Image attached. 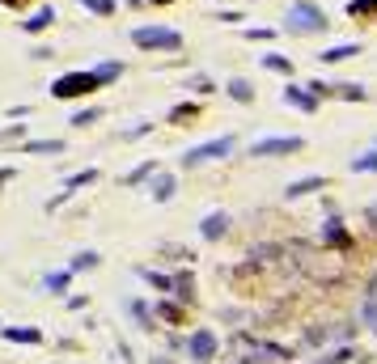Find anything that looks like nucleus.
Segmentation results:
<instances>
[{"label":"nucleus","instance_id":"obj_5","mask_svg":"<svg viewBox=\"0 0 377 364\" xmlns=\"http://www.w3.org/2000/svg\"><path fill=\"white\" fill-rule=\"evenodd\" d=\"M306 140L301 136H263L250 144V157H284V153H301Z\"/></svg>","mask_w":377,"mask_h":364},{"label":"nucleus","instance_id":"obj_39","mask_svg":"<svg viewBox=\"0 0 377 364\" xmlns=\"http://www.w3.org/2000/svg\"><path fill=\"white\" fill-rule=\"evenodd\" d=\"M365 221H369V225H373V229H377V204H373V208H369V212H365Z\"/></svg>","mask_w":377,"mask_h":364},{"label":"nucleus","instance_id":"obj_38","mask_svg":"<svg viewBox=\"0 0 377 364\" xmlns=\"http://www.w3.org/2000/svg\"><path fill=\"white\" fill-rule=\"evenodd\" d=\"M238 364H276V360H263V356H242Z\"/></svg>","mask_w":377,"mask_h":364},{"label":"nucleus","instance_id":"obj_13","mask_svg":"<svg viewBox=\"0 0 377 364\" xmlns=\"http://www.w3.org/2000/svg\"><path fill=\"white\" fill-rule=\"evenodd\" d=\"M352 55H361V47H356V42H340V47H327L318 59H323V64H344V59H352Z\"/></svg>","mask_w":377,"mask_h":364},{"label":"nucleus","instance_id":"obj_18","mask_svg":"<svg viewBox=\"0 0 377 364\" xmlns=\"http://www.w3.org/2000/svg\"><path fill=\"white\" fill-rule=\"evenodd\" d=\"M255 348H259V356H272L276 364L293 360V352H289V348H280V344H272V339H263V344H255Z\"/></svg>","mask_w":377,"mask_h":364},{"label":"nucleus","instance_id":"obj_21","mask_svg":"<svg viewBox=\"0 0 377 364\" xmlns=\"http://www.w3.org/2000/svg\"><path fill=\"white\" fill-rule=\"evenodd\" d=\"M229 93H233L242 106H250V102H255V89H250V81H242V76H238V81H229Z\"/></svg>","mask_w":377,"mask_h":364},{"label":"nucleus","instance_id":"obj_7","mask_svg":"<svg viewBox=\"0 0 377 364\" xmlns=\"http://www.w3.org/2000/svg\"><path fill=\"white\" fill-rule=\"evenodd\" d=\"M229 233V212H208L204 221H199V237L204 242H221Z\"/></svg>","mask_w":377,"mask_h":364},{"label":"nucleus","instance_id":"obj_40","mask_svg":"<svg viewBox=\"0 0 377 364\" xmlns=\"http://www.w3.org/2000/svg\"><path fill=\"white\" fill-rule=\"evenodd\" d=\"M0 4H8V8H21V4H25V0H0Z\"/></svg>","mask_w":377,"mask_h":364},{"label":"nucleus","instance_id":"obj_15","mask_svg":"<svg viewBox=\"0 0 377 364\" xmlns=\"http://www.w3.org/2000/svg\"><path fill=\"white\" fill-rule=\"evenodd\" d=\"M68 284H72V267H64V271H51V276L42 280V288H47V293H55V297H64V293H68Z\"/></svg>","mask_w":377,"mask_h":364},{"label":"nucleus","instance_id":"obj_35","mask_svg":"<svg viewBox=\"0 0 377 364\" xmlns=\"http://www.w3.org/2000/svg\"><path fill=\"white\" fill-rule=\"evenodd\" d=\"M191 89H195V93H212V81H208V76H191Z\"/></svg>","mask_w":377,"mask_h":364},{"label":"nucleus","instance_id":"obj_6","mask_svg":"<svg viewBox=\"0 0 377 364\" xmlns=\"http://www.w3.org/2000/svg\"><path fill=\"white\" fill-rule=\"evenodd\" d=\"M216 352H221V344H216V335H212L208 327H199V331L187 335V356H191L195 364H212Z\"/></svg>","mask_w":377,"mask_h":364},{"label":"nucleus","instance_id":"obj_10","mask_svg":"<svg viewBox=\"0 0 377 364\" xmlns=\"http://www.w3.org/2000/svg\"><path fill=\"white\" fill-rule=\"evenodd\" d=\"M284 102L289 106H301V110H318V93H306L301 85H289L284 89Z\"/></svg>","mask_w":377,"mask_h":364},{"label":"nucleus","instance_id":"obj_37","mask_svg":"<svg viewBox=\"0 0 377 364\" xmlns=\"http://www.w3.org/2000/svg\"><path fill=\"white\" fill-rule=\"evenodd\" d=\"M365 293H369L365 301H377V271H373V280H369V288H365Z\"/></svg>","mask_w":377,"mask_h":364},{"label":"nucleus","instance_id":"obj_30","mask_svg":"<svg viewBox=\"0 0 377 364\" xmlns=\"http://www.w3.org/2000/svg\"><path fill=\"white\" fill-rule=\"evenodd\" d=\"M157 318H166V322H174V327H178V322H182V310H178V305H170V301H161Z\"/></svg>","mask_w":377,"mask_h":364},{"label":"nucleus","instance_id":"obj_25","mask_svg":"<svg viewBox=\"0 0 377 364\" xmlns=\"http://www.w3.org/2000/svg\"><path fill=\"white\" fill-rule=\"evenodd\" d=\"M140 276H144L153 288H161V293H174V276H161V271H144V267H140Z\"/></svg>","mask_w":377,"mask_h":364},{"label":"nucleus","instance_id":"obj_29","mask_svg":"<svg viewBox=\"0 0 377 364\" xmlns=\"http://www.w3.org/2000/svg\"><path fill=\"white\" fill-rule=\"evenodd\" d=\"M195 115H199V106L187 102V106H174V110H170V123H187V119H195Z\"/></svg>","mask_w":377,"mask_h":364},{"label":"nucleus","instance_id":"obj_32","mask_svg":"<svg viewBox=\"0 0 377 364\" xmlns=\"http://www.w3.org/2000/svg\"><path fill=\"white\" fill-rule=\"evenodd\" d=\"M276 254H280L276 246H255V250H250V259H255V263H272Z\"/></svg>","mask_w":377,"mask_h":364},{"label":"nucleus","instance_id":"obj_22","mask_svg":"<svg viewBox=\"0 0 377 364\" xmlns=\"http://www.w3.org/2000/svg\"><path fill=\"white\" fill-rule=\"evenodd\" d=\"M25 153H64V140H25Z\"/></svg>","mask_w":377,"mask_h":364},{"label":"nucleus","instance_id":"obj_4","mask_svg":"<svg viewBox=\"0 0 377 364\" xmlns=\"http://www.w3.org/2000/svg\"><path fill=\"white\" fill-rule=\"evenodd\" d=\"M233 148H238V140H233V136H216V140H204V144L187 148V153H182V165H187V170H195V165H204V161L233 157Z\"/></svg>","mask_w":377,"mask_h":364},{"label":"nucleus","instance_id":"obj_26","mask_svg":"<svg viewBox=\"0 0 377 364\" xmlns=\"http://www.w3.org/2000/svg\"><path fill=\"white\" fill-rule=\"evenodd\" d=\"M149 178H153V161L140 165V170H132V174H123V187H140V182H149Z\"/></svg>","mask_w":377,"mask_h":364},{"label":"nucleus","instance_id":"obj_23","mask_svg":"<svg viewBox=\"0 0 377 364\" xmlns=\"http://www.w3.org/2000/svg\"><path fill=\"white\" fill-rule=\"evenodd\" d=\"M98 263H102V254H98V250H81V254L72 259V271H93Z\"/></svg>","mask_w":377,"mask_h":364},{"label":"nucleus","instance_id":"obj_31","mask_svg":"<svg viewBox=\"0 0 377 364\" xmlns=\"http://www.w3.org/2000/svg\"><path fill=\"white\" fill-rule=\"evenodd\" d=\"M352 360V348H335V352H327L318 364H348Z\"/></svg>","mask_w":377,"mask_h":364},{"label":"nucleus","instance_id":"obj_1","mask_svg":"<svg viewBox=\"0 0 377 364\" xmlns=\"http://www.w3.org/2000/svg\"><path fill=\"white\" fill-rule=\"evenodd\" d=\"M119 72H123V64H102V68H85V72H64V76H55V81H51V98H59V102L85 98V93H93V89L110 85Z\"/></svg>","mask_w":377,"mask_h":364},{"label":"nucleus","instance_id":"obj_28","mask_svg":"<svg viewBox=\"0 0 377 364\" xmlns=\"http://www.w3.org/2000/svg\"><path fill=\"white\" fill-rule=\"evenodd\" d=\"M348 13H352V17H365V13L377 17V0H352V4H348Z\"/></svg>","mask_w":377,"mask_h":364},{"label":"nucleus","instance_id":"obj_14","mask_svg":"<svg viewBox=\"0 0 377 364\" xmlns=\"http://www.w3.org/2000/svg\"><path fill=\"white\" fill-rule=\"evenodd\" d=\"M174 191H178V182H174V174H153V199H157V204H166V199H174Z\"/></svg>","mask_w":377,"mask_h":364},{"label":"nucleus","instance_id":"obj_24","mask_svg":"<svg viewBox=\"0 0 377 364\" xmlns=\"http://www.w3.org/2000/svg\"><path fill=\"white\" fill-rule=\"evenodd\" d=\"M352 170H356V174H377V148L361 153V157H352Z\"/></svg>","mask_w":377,"mask_h":364},{"label":"nucleus","instance_id":"obj_41","mask_svg":"<svg viewBox=\"0 0 377 364\" xmlns=\"http://www.w3.org/2000/svg\"><path fill=\"white\" fill-rule=\"evenodd\" d=\"M153 364H174V360H166V356H157V360H153Z\"/></svg>","mask_w":377,"mask_h":364},{"label":"nucleus","instance_id":"obj_42","mask_svg":"<svg viewBox=\"0 0 377 364\" xmlns=\"http://www.w3.org/2000/svg\"><path fill=\"white\" fill-rule=\"evenodd\" d=\"M127 4H144V0H127Z\"/></svg>","mask_w":377,"mask_h":364},{"label":"nucleus","instance_id":"obj_43","mask_svg":"<svg viewBox=\"0 0 377 364\" xmlns=\"http://www.w3.org/2000/svg\"><path fill=\"white\" fill-rule=\"evenodd\" d=\"M373 331H377V322H373Z\"/></svg>","mask_w":377,"mask_h":364},{"label":"nucleus","instance_id":"obj_16","mask_svg":"<svg viewBox=\"0 0 377 364\" xmlns=\"http://www.w3.org/2000/svg\"><path fill=\"white\" fill-rule=\"evenodd\" d=\"M174 297H178L182 305L195 301V280H191V271H178V276H174Z\"/></svg>","mask_w":377,"mask_h":364},{"label":"nucleus","instance_id":"obj_9","mask_svg":"<svg viewBox=\"0 0 377 364\" xmlns=\"http://www.w3.org/2000/svg\"><path fill=\"white\" fill-rule=\"evenodd\" d=\"M0 339L4 344H42V331L38 327H4Z\"/></svg>","mask_w":377,"mask_h":364},{"label":"nucleus","instance_id":"obj_17","mask_svg":"<svg viewBox=\"0 0 377 364\" xmlns=\"http://www.w3.org/2000/svg\"><path fill=\"white\" fill-rule=\"evenodd\" d=\"M127 314H136V322H140V331H157V314L144 305V301H127Z\"/></svg>","mask_w":377,"mask_h":364},{"label":"nucleus","instance_id":"obj_34","mask_svg":"<svg viewBox=\"0 0 377 364\" xmlns=\"http://www.w3.org/2000/svg\"><path fill=\"white\" fill-rule=\"evenodd\" d=\"M89 123H98V110H81V115L72 119V127H89Z\"/></svg>","mask_w":377,"mask_h":364},{"label":"nucleus","instance_id":"obj_2","mask_svg":"<svg viewBox=\"0 0 377 364\" xmlns=\"http://www.w3.org/2000/svg\"><path fill=\"white\" fill-rule=\"evenodd\" d=\"M331 21H327V13L318 8V4H310V0H297L293 8H289V30L293 34H323Z\"/></svg>","mask_w":377,"mask_h":364},{"label":"nucleus","instance_id":"obj_19","mask_svg":"<svg viewBox=\"0 0 377 364\" xmlns=\"http://www.w3.org/2000/svg\"><path fill=\"white\" fill-rule=\"evenodd\" d=\"M323 237H327L331 246H348V233H344V221H340V216H331V221H327V229H323Z\"/></svg>","mask_w":377,"mask_h":364},{"label":"nucleus","instance_id":"obj_11","mask_svg":"<svg viewBox=\"0 0 377 364\" xmlns=\"http://www.w3.org/2000/svg\"><path fill=\"white\" fill-rule=\"evenodd\" d=\"M89 182H98V170H81V174H72V178L64 182V195H59V199H68V195H72L76 187H89ZM59 199H51L47 208H59Z\"/></svg>","mask_w":377,"mask_h":364},{"label":"nucleus","instance_id":"obj_8","mask_svg":"<svg viewBox=\"0 0 377 364\" xmlns=\"http://www.w3.org/2000/svg\"><path fill=\"white\" fill-rule=\"evenodd\" d=\"M323 187H327V178H323V174H310V178L289 182V187H284V199H301V195H314V191H323Z\"/></svg>","mask_w":377,"mask_h":364},{"label":"nucleus","instance_id":"obj_3","mask_svg":"<svg viewBox=\"0 0 377 364\" xmlns=\"http://www.w3.org/2000/svg\"><path fill=\"white\" fill-rule=\"evenodd\" d=\"M132 42L140 51H178L182 47V34L178 30H166V25H140V30H132Z\"/></svg>","mask_w":377,"mask_h":364},{"label":"nucleus","instance_id":"obj_36","mask_svg":"<svg viewBox=\"0 0 377 364\" xmlns=\"http://www.w3.org/2000/svg\"><path fill=\"white\" fill-rule=\"evenodd\" d=\"M140 136H149V123H140V127H127V131H123V140H140Z\"/></svg>","mask_w":377,"mask_h":364},{"label":"nucleus","instance_id":"obj_27","mask_svg":"<svg viewBox=\"0 0 377 364\" xmlns=\"http://www.w3.org/2000/svg\"><path fill=\"white\" fill-rule=\"evenodd\" d=\"M259 59H263V68H272V72H284V76L293 72V64H289L284 55H259Z\"/></svg>","mask_w":377,"mask_h":364},{"label":"nucleus","instance_id":"obj_20","mask_svg":"<svg viewBox=\"0 0 377 364\" xmlns=\"http://www.w3.org/2000/svg\"><path fill=\"white\" fill-rule=\"evenodd\" d=\"M327 335H331V327H323V322H314L306 335H301V348H318V344H327Z\"/></svg>","mask_w":377,"mask_h":364},{"label":"nucleus","instance_id":"obj_33","mask_svg":"<svg viewBox=\"0 0 377 364\" xmlns=\"http://www.w3.org/2000/svg\"><path fill=\"white\" fill-rule=\"evenodd\" d=\"M85 8H93V13H102V17H110L115 13V0H81Z\"/></svg>","mask_w":377,"mask_h":364},{"label":"nucleus","instance_id":"obj_12","mask_svg":"<svg viewBox=\"0 0 377 364\" xmlns=\"http://www.w3.org/2000/svg\"><path fill=\"white\" fill-rule=\"evenodd\" d=\"M51 21H55V13H51V8H34V13L21 21V30H25V34H42Z\"/></svg>","mask_w":377,"mask_h":364}]
</instances>
